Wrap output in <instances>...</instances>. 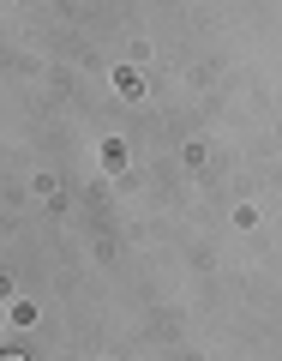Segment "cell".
I'll return each instance as SVG.
<instances>
[{
    "label": "cell",
    "mask_w": 282,
    "mask_h": 361,
    "mask_svg": "<svg viewBox=\"0 0 282 361\" xmlns=\"http://www.w3.org/2000/svg\"><path fill=\"white\" fill-rule=\"evenodd\" d=\"M0 361H25V355H18V349H0Z\"/></svg>",
    "instance_id": "1"
}]
</instances>
